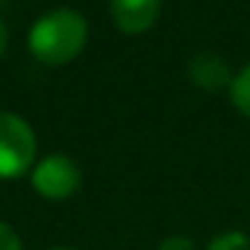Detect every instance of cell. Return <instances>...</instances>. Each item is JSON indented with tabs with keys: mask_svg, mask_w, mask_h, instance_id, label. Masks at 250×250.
Instances as JSON below:
<instances>
[{
	"mask_svg": "<svg viewBox=\"0 0 250 250\" xmlns=\"http://www.w3.org/2000/svg\"><path fill=\"white\" fill-rule=\"evenodd\" d=\"M38 137L17 113L0 110V180H17L35 167Z\"/></svg>",
	"mask_w": 250,
	"mask_h": 250,
	"instance_id": "2",
	"label": "cell"
},
{
	"mask_svg": "<svg viewBox=\"0 0 250 250\" xmlns=\"http://www.w3.org/2000/svg\"><path fill=\"white\" fill-rule=\"evenodd\" d=\"M81 167L76 159L67 153H49L41 162H35L33 172H30V186L38 196L49 202H65L81 188Z\"/></svg>",
	"mask_w": 250,
	"mask_h": 250,
	"instance_id": "3",
	"label": "cell"
},
{
	"mask_svg": "<svg viewBox=\"0 0 250 250\" xmlns=\"http://www.w3.org/2000/svg\"><path fill=\"white\" fill-rule=\"evenodd\" d=\"M162 11V0H110L113 24L126 35H140L151 30Z\"/></svg>",
	"mask_w": 250,
	"mask_h": 250,
	"instance_id": "4",
	"label": "cell"
},
{
	"mask_svg": "<svg viewBox=\"0 0 250 250\" xmlns=\"http://www.w3.org/2000/svg\"><path fill=\"white\" fill-rule=\"evenodd\" d=\"M89 24L73 8H57L41 17L30 30V54L43 65H67L83 51Z\"/></svg>",
	"mask_w": 250,
	"mask_h": 250,
	"instance_id": "1",
	"label": "cell"
},
{
	"mask_svg": "<svg viewBox=\"0 0 250 250\" xmlns=\"http://www.w3.org/2000/svg\"><path fill=\"white\" fill-rule=\"evenodd\" d=\"M6 46H8V30H6V22L0 19V57L6 54Z\"/></svg>",
	"mask_w": 250,
	"mask_h": 250,
	"instance_id": "10",
	"label": "cell"
},
{
	"mask_svg": "<svg viewBox=\"0 0 250 250\" xmlns=\"http://www.w3.org/2000/svg\"><path fill=\"white\" fill-rule=\"evenodd\" d=\"M0 250H24L19 234L14 231V226H8L6 221H0Z\"/></svg>",
	"mask_w": 250,
	"mask_h": 250,
	"instance_id": "8",
	"label": "cell"
},
{
	"mask_svg": "<svg viewBox=\"0 0 250 250\" xmlns=\"http://www.w3.org/2000/svg\"><path fill=\"white\" fill-rule=\"evenodd\" d=\"M207 250H250V237L245 231H237V229L221 231L210 239Z\"/></svg>",
	"mask_w": 250,
	"mask_h": 250,
	"instance_id": "7",
	"label": "cell"
},
{
	"mask_svg": "<svg viewBox=\"0 0 250 250\" xmlns=\"http://www.w3.org/2000/svg\"><path fill=\"white\" fill-rule=\"evenodd\" d=\"M156 250H196V245H194V239L183 237V234H172V237L162 239Z\"/></svg>",
	"mask_w": 250,
	"mask_h": 250,
	"instance_id": "9",
	"label": "cell"
},
{
	"mask_svg": "<svg viewBox=\"0 0 250 250\" xmlns=\"http://www.w3.org/2000/svg\"><path fill=\"white\" fill-rule=\"evenodd\" d=\"M229 97H231L234 108H237L242 116H248V119H250V65H245L242 70L231 78Z\"/></svg>",
	"mask_w": 250,
	"mask_h": 250,
	"instance_id": "6",
	"label": "cell"
},
{
	"mask_svg": "<svg viewBox=\"0 0 250 250\" xmlns=\"http://www.w3.org/2000/svg\"><path fill=\"white\" fill-rule=\"evenodd\" d=\"M49 250H73V248H49Z\"/></svg>",
	"mask_w": 250,
	"mask_h": 250,
	"instance_id": "11",
	"label": "cell"
},
{
	"mask_svg": "<svg viewBox=\"0 0 250 250\" xmlns=\"http://www.w3.org/2000/svg\"><path fill=\"white\" fill-rule=\"evenodd\" d=\"M188 78L194 81V86L205 89V92H221V89L231 86V70H229L226 60L212 51H199L188 62Z\"/></svg>",
	"mask_w": 250,
	"mask_h": 250,
	"instance_id": "5",
	"label": "cell"
}]
</instances>
